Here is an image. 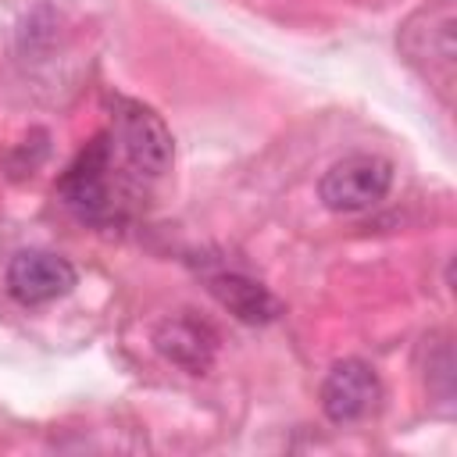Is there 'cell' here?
Here are the masks:
<instances>
[{"instance_id": "4", "label": "cell", "mask_w": 457, "mask_h": 457, "mask_svg": "<svg viewBox=\"0 0 457 457\" xmlns=\"http://www.w3.org/2000/svg\"><path fill=\"white\" fill-rule=\"evenodd\" d=\"M389 189H393V164L378 154H350L336 161L318 182L321 204L336 214H361L378 200H386Z\"/></svg>"}, {"instance_id": "3", "label": "cell", "mask_w": 457, "mask_h": 457, "mask_svg": "<svg viewBox=\"0 0 457 457\" xmlns=\"http://www.w3.org/2000/svg\"><path fill=\"white\" fill-rule=\"evenodd\" d=\"M400 46L407 61L450 100L453 93V4L436 0L421 7L403 29H400Z\"/></svg>"}, {"instance_id": "8", "label": "cell", "mask_w": 457, "mask_h": 457, "mask_svg": "<svg viewBox=\"0 0 457 457\" xmlns=\"http://www.w3.org/2000/svg\"><path fill=\"white\" fill-rule=\"evenodd\" d=\"M154 343L171 364H179V368H186L193 375H200L214 357V332L196 318H168V321H161Z\"/></svg>"}, {"instance_id": "7", "label": "cell", "mask_w": 457, "mask_h": 457, "mask_svg": "<svg viewBox=\"0 0 457 457\" xmlns=\"http://www.w3.org/2000/svg\"><path fill=\"white\" fill-rule=\"evenodd\" d=\"M207 289L246 325H261V321H271L278 314V300L268 293V286H261L257 278H250L239 268L207 271Z\"/></svg>"}, {"instance_id": "2", "label": "cell", "mask_w": 457, "mask_h": 457, "mask_svg": "<svg viewBox=\"0 0 457 457\" xmlns=\"http://www.w3.org/2000/svg\"><path fill=\"white\" fill-rule=\"evenodd\" d=\"M104 132L111 136L114 150L129 161V168L146 186H154L168 171V164H171V132L139 100L118 96L114 100V111H111V125Z\"/></svg>"}, {"instance_id": "6", "label": "cell", "mask_w": 457, "mask_h": 457, "mask_svg": "<svg viewBox=\"0 0 457 457\" xmlns=\"http://www.w3.org/2000/svg\"><path fill=\"white\" fill-rule=\"evenodd\" d=\"M382 400V382L364 361H339L321 382V411L332 425L364 421Z\"/></svg>"}, {"instance_id": "5", "label": "cell", "mask_w": 457, "mask_h": 457, "mask_svg": "<svg viewBox=\"0 0 457 457\" xmlns=\"http://www.w3.org/2000/svg\"><path fill=\"white\" fill-rule=\"evenodd\" d=\"M75 282H79L75 264L50 250H21L7 264V293L25 307L54 303L68 296Z\"/></svg>"}, {"instance_id": "1", "label": "cell", "mask_w": 457, "mask_h": 457, "mask_svg": "<svg viewBox=\"0 0 457 457\" xmlns=\"http://www.w3.org/2000/svg\"><path fill=\"white\" fill-rule=\"evenodd\" d=\"M146 182L129 168V161L114 150L111 136L100 132L61 175L57 196L61 204L86 225H121L132 207L146 196Z\"/></svg>"}]
</instances>
